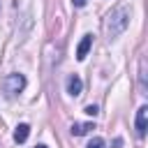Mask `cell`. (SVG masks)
Returning <instances> with one entry per match:
<instances>
[{
    "label": "cell",
    "instance_id": "6da1fadb",
    "mask_svg": "<svg viewBox=\"0 0 148 148\" xmlns=\"http://www.w3.org/2000/svg\"><path fill=\"white\" fill-rule=\"evenodd\" d=\"M127 25H130V12H127L125 7H120V9H116V12L109 14L106 32H109V37H118L120 32H125Z\"/></svg>",
    "mask_w": 148,
    "mask_h": 148
},
{
    "label": "cell",
    "instance_id": "7a4b0ae2",
    "mask_svg": "<svg viewBox=\"0 0 148 148\" xmlns=\"http://www.w3.org/2000/svg\"><path fill=\"white\" fill-rule=\"evenodd\" d=\"M2 86H5L7 97H16V95L25 88V76H23V74H7L5 81H2Z\"/></svg>",
    "mask_w": 148,
    "mask_h": 148
},
{
    "label": "cell",
    "instance_id": "3957f363",
    "mask_svg": "<svg viewBox=\"0 0 148 148\" xmlns=\"http://www.w3.org/2000/svg\"><path fill=\"white\" fill-rule=\"evenodd\" d=\"M81 90H83V81H81V76H79V74H72V76L67 79V92H69L72 97H79Z\"/></svg>",
    "mask_w": 148,
    "mask_h": 148
},
{
    "label": "cell",
    "instance_id": "277c9868",
    "mask_svg": "<svg viewBox=\"0 0 148 148\" xmlns=\"http://www.w3.org/2000/svg\"><path fill=\"white\" fill-rule=\"evenodd\" d=\"M146 125H148V106H141L136 111V134L146 136Z\"/></svg>",
    "mask_w": 148,
    "mask_h": 148
},
{
    "label": "cell",
    "instance_id": "5b68a950",
    "mask_svg": "<svg viewBox=\"0 0 148 148\" xmlns=\"http://www.w3.org/2000/svg\"><path fill=\"white\" fill-rule=\"evenodd\" d=\"M90 46H92V35H83V39H81V44H79V49H76V58L83 60V58L88 56Z\"/></svg>",
    "mask_w": 148,
    "mask_h": 148
},
{
    "label": "cell",
    "instance_id": "8992f818",
    "mask_svg": "<svg viewBox=\"0 0 148 148\" xmlns=\"http://www.w3.org/2000/svg\"><path fill=\"white\" fill-rule=\"evenodd\" d=\"M28 134H30V125L21 123V125L14 130V141H16V143H23V141L28 139Z\"/></svg>",
    "mask_w": 148,
    "mask_h": 148
},
{
    "label": "cell",
    "instance_id": "52a82bcc",
    "mask_svg": "<svg viewBox=\"0 0 148 148\" xmlns=\"http://www.w3.org/2000/svg\"><path fill=\"white\" fill-rule=\"evenodd\" d=\"M90 130H95V127H92V123H86V125L74 123V125H72V134H74V136H83V134H88Z\"/></svg>",
    "mask_w": 148,
    "mask_h": 148
},
{
    "label": "cell",
    "instance_id": "ba28073f",
    "mask_svg": "<svg viewBox=\"0 0 148 148\" xmlns=\"http://www.w3.org/2000/svg\"><path fill=\"white\" fill-rule=\"evenodd\" d=\"M88 148H104V139H99V136H95V139H90V143H88Z\"/></svg>",
    "mask_w": 148,
    "mask_h": 148
},
{
    "label": "cell",
    "instance_id": "9c48e42d",
    "mask_svg": "<svg viewBox=\"0 0 148 148\" xmlns=\"http://www.w3.org/2000/svg\"><path fill=\"white\" fill-rule=\"evenodd\" d=\"M83 111H86V113H88V116H97V113H99V111H97V106H95V104H88V106H86V109H83Z\"/></svg>",
    "mask_w": 148,
    "mask_h": 148
},
{
    "label": "cell",
    "instance_id": "30bf717a",
    "mask_svg": "<svg viewBox=\"0 0 148 148\" xmlns=\"http://www.w3.org/2000/svg\"><path fill=\"white\" fill-rule=\"evenodd\" d=\"M141 86L146 88V62L141 60Z\"/></svg>",
    "mask_w": 148,
    "mask_h": 148
},
{
    "label": "cell",
    "instance_id": "8fae6325",
    "mask_svg": "<svg viewBox=\"0 0 148 148\" xmlns=\"http://www.w3.org/2000/svg\"><path fill=\"white\" fill-rule=\"evenodd\" d=\"M72 2H74V7H83L86 5V0H72Z\"/></svg>",
    "mask_w": 148,
    "mask_h": 148
},
{
    "label": "cell",
    "instance_id": "7c38bea8",
    "mask_svg": "<svg viewBox=\"0 0 148 148\" xmlns=\"http://www.w3.org/2000/svg\"><path fill=\"white\" fill-rule=\"evenodd\" d=\"M35 148H46V146H35Z\"/></svg>",
    "mask_w": 148,
    "mask_h": 148
}]
</instances>
